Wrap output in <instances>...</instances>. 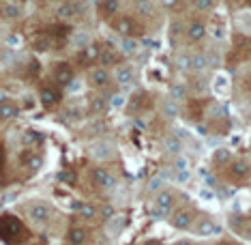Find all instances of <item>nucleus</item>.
I'll use <instances>...</instances> for the list:
<instances>
[{
  "instance_id": "nucleus-29",
  "label": "nucleus",
  "mask_w": 251,
  "mask_h": 245,
  "mask_svg": "<svg viewBox=\"0 0 251 245\" xmlns=\"http://www.w3.org/2000/svg\"><path fill=\"white\" fill-rule=\"evenodd\" d=\"M121 50H123V54H127V56L138 54V52H140V41H138L135 37H125Z\"/></svg>"
},
{
  "instance_id": "nucleus-6",
  "label": "nucleus",
  "mask_w": 251,
  "mask_h": 245,
  "mask_svg": "<svg viewBox=\"0 0 251 245\" xmlns=\"http://www.w3.org/2000/svg\"><path fill=\"white\" fill-rule=\"evenodd\" d=\"M196 218L198 215H196V211H193V207H182V209H176L172 213L170 224H172L174 230H191Z\"/></svg>"
},
{
  "instance_id": "nucleus-18",
  "label": "nucleus",
  "mask_w": 251,
  "mask_h": 245,
  "mask_svg": "<svg viewBox=\"0 0 251 245\" xmlns=\"http://www.w3.org/2000/svg\"><path fill=\"white\" fill-rule=\"evenodd\" d=\"M67 243L69 245H86L88 243V230L84 226H71L67 230Z\"/></svg>"
},
{
  "instance_id": "nucleus-11",
  "label": "nucleus",
  "mask_w": 251,
  "mask_h": 245,
  "mask_svg": "<svg viewBox=\"0 0 251 245\" xmlns=\"http://www.w3.org/2000/svg\"><path fill=\"white\" fill-rule=\"evenodd\" d=\"M88 155L97 162H110V159L116 157V146L107 140H99L88 149Z\"/></svg>"
},
{
  "instance_id": "nucleus-41",
  "label": "nucleus",
  "mask_w": 251,
  "mask_h": 245,
  "mask_svg": "<svg viewBox=\"0 0 251 245\" xmlns=\"http://www.w3.org/2000/svg\"><path fill=\"white\" fill-rule=\"evenodd\" d=\"M174 168H176V170H189V162H187V159L182 157V155H178V157H176Z\"/></svg>"
},
{
  "instance_id": "nucleus-43",
  "label": "nucleus",
  "mask_w": 251,
  "mask_h": 245,
  "mask_svg": "<svg viewBox=\"0 0 251 245\" xmlns=\"http://www.w3.org/2000/svg\"><path fill=\"white\" fill-rule=\"evenodd\" d=\"M174 245H196V241H193V239L182 237V239H178V241H174Z\"/></svg>"
},
{
  "instance_id": "nucleus-26",
  "label": "nucleus",
  "mask_w": 251,
  "mask_h": 245,
  "mask_svg": "<svg viewBox=\"0 0 251 245\" xmlns=\"http://www.w3.org/2000/svg\"><path fill=\"white\" fill-rule=\"evenodd\" d=\"M163 151L170 153V155H180V151H182V140H178L176 136H165V140H163Z\"/></svg>"
},
{
  "instance_id": "nucleus-19",
  "label": "nucleus",
  "mask_w": 251,
  "mask_h": 245,
  "mask_svg": "<svg viewBox=\"0 0 251 245\" xmlns=\"http://www.w3.org/2000/svg\"><path fill=\"white\" fill-rule=\"evenodd\" d=\"M210 69V58L206 52H196L193 54V60H191V73L196 76H204Z\"/></svg>"
},
{
  "instance_id": "nucleus-44",
  "label": "nucleus",
  "mask_w": 251,
  "mask_h": 245,
  "mask_svg": "<svg viewBox=\"0 0 251 245\" xmlns=\"http://www.w3.org/2000/svg\"><path fill=\"white\" fill-rule=\"evenodd\" d=\"M249 123H251V114H249Z\"/></svg>"
},
{
  "instance_id": "nucleus-8",
  "label": "nucleus",
  "mask_w": 251,
  "mask_h": 245,
  "mask_svg": "<svg viewBox=\"0 0 251 245\" xmlns=\"http://www.w3.org/2000/svg\"><path fill=\"white\" fill-rule=\"evenodd\" d=\"M206 35H208V28H206V22H202V20H191L189 24L182 28V37H185V41H189V43L204 41Z\"/></svg>"
},
{
  "instance_id": "nucleus-4",
  "label": "nucleus",
  "mask_w": 251,
  "mask_h": 245,
  "mask_svg": "<svg viewBox=\"0 0 251 245\" xmlns=\"http://www.w3.org/2000/svg\"><path fill=\"white\" fill-rule=\"evenodd\" d=\"M52 213H54V209L50 207L48 202H43V200H32V202L26 204L28 219L35 221V224H45V221L52 218Z\"/></svg>"
},
{
  "instance_id": "nucleus-36",
  "label": "nucleus",
  "mask_w": 251,
  "mask_h": 245,
  "mask_svg": "<svg viewBox=\"0 0 251 245\" xmlns=\"http://www.w3.org/2000/svg\"><path fill=\"white\" fill-rule=\"evenodd\" d=\"M157 2H159V7L165 11H174L180 7V0H157Z\"/></svg>"
},
{
  "instance_id": "nucleus-45",
  "label": "nucleus",
  "mask_w": 251,
  "mask_h": 245,
  "mask_svg": "<svg viewBox=\"0 0 251 245\" xmlns=\"http://www.w3.org/2000/svg\"><path fill=\"white\" fill-rule=\"evenodd\" d=\"M249 2H251V0H249Z\"/></svg>"
},
{
  "instance_id": "nucleus-15",
  "label": "nucleus",
  "mask_w": 251,
  "mask_h": 245,
  "mask_svg": "<svg viewBox=\"0 0 251 245\" xmlns=\"http://www.w3.org/2000/svg\"><path fill=\"white\" fill-rule=\"evenodd\" d=\"M20 101L15 99H9L7 95H2V101H0V121L2 123H9V121H15L20 116Z\"/></svg>"
},
{
  "instance_id": "nucleus-34",
  "label": "nucleus",
  "mask_w": 251,
  "mask_h": 245,
  "mask_svg": "<svg viewBox=\"0 0 251 245\" xmlns=\"http://www.w3.org/2000/svg\"><path fill=\"white\" fill-rule=\"evenodd\" d=\"M39 142H41V136L37 132H26L24 134V146L26 149H32V146H37Z\"/></svg>"
},
{
  "instance_id": "nucleus-37",
  "label": "nucleus",
  "mask_w": 251,
  "mask_h": 245,
  "mask_svg": "<svg viewBox=\"0 0 251 245\" xmlns=\"http://www.w3.org/2000/svg\"><path fill=\"white\" fill-rule=\"evenodd\" d=\"M99 215L107 221V219H112L116 213H114V207H112V204H103V207H99Z\"/></svg>"
},
{
  "instance_id": "nucleus-35",
  "label": "nucleus",
  "mask_w": 251,
  "mask_h": 245,
  "mask_svg": "<svg viewBox=\"0 0 251 245\" xmlns=\"http://www.w3.org/2000/svg\"><path fill=\"white\" fill-rule=\"evenodd\" d=\"M161 190H163V176L161 174H155L151 181H148V191H151V193L155 191L157 193V191H161Z\"/></svg>"
},
{
  "instance_id": "nucleus-9",
  "label": "nucleus",
  "mask_w": 251,
  "mask_h": 245,
  "mask_svg": "<svg viewBox=\"0 0 251 245\" xmlns=\"http://www.w3.org/2000/svg\"><path fill=\"white\" fill-rule=\"evenodd\" d=\"M101 45L99 43H90V45H86V48H82V50H77V65L79 67H95V62H99V58H101Z\"/></svg>"
},
{
  "instance_id": "nucleus-32",
  "label": "nucleus",
  "mask_w": 251,
  "mask_h": 245,
  "mask_svg": "<svg viewBox=\"0 0 251 245\" xmlns=\"http://www.w3.org/2000/svg\"><path fill=\"white\" fill-rule=\"evenodd\" d=\"M193 9L200 11V13H210V11L217 9V0H191Z\"/></svg>"
},
{
  "instance_id": "nucleus-24",
  "label": "nucleus",
  "mask_w": 251,
  "mask_h": 245,
  "mask_svg": "<svg viewBox=\"0 0 251 245\" xmlns=\"http://www.w3.org/2000/svg\"><path fill=\"white\" fill-rule=\"evenodd\" d=\"M133 11L140 18H151L155 11V0H133Z\"/></svg>"
},
{
  "instance_id": "nucleus-16",
  "label": "nucleus",
  "mask_w": 251,
  "mask_h": 245,
  "mask_svg": "<svg viewBox=\"0 0 251 245\" xmlns=\"http://www.w3.org/2000/svg\"><path fill=\"white\" fill-rule=\"evenodd\" d=\"M22 18V2L20 0H4L2 2V20L15 22Z\"/></svg>"
},
{
  "instance_id": "nucleus-31",
  "label": "nucleus",
  "mask_w": 251,
  "mask_h": 245,
  "mask_svg": "<svg viewBox=\"0 0 251 245\" xmlns=\"http://www.w3.org/2000/svg\"><path fill=\"white\" fill-rule=\"evenodd\" d=\"M187 95H189V88H187V84H172V86H170V97L176 99V101L187 99Z\"/></svg>"
},
{
  "instance_id": "nucleus-25",
  "label": "nucleus",
  "mask_w": 251,
  "mask_h": 245,
  "mask_svg": "<svg viewBox=\"0 0 251 245\" xmlns=\"http://www.w3.org/2000/svg\"><path fill=\"white\" fill-rule=\"evenodd\" d=\"M77 215L86 221H93V219H97V215H99V207H95V204H90V202H82L77 207Z\"/></svg>"
},
{
  "instance_id": "nucleus-5",
  "label": "nucleus",
  "mask_w": 251,
  "mask_h": 245,
  "mask_svg": "<svg viewBox=\"0 0 251 245\" xmlns=\"http://www.w3.org/2000/svg\"><path fill=\"white\" fill-rule=\"evenodd\" d=\"M52 78L56 82V86L60 88H69L73 82H75V69L69 65V62L60 60L54 65V71H52Z\"/></svg>"
},
{
  "instance_id": "nucleus-39",
  "label": "nucleus",
  "mask_w": 251,
  "mask_h": 245,
  "mask_svg": "<svg viewBox=\"0 0 251 245\" xmlns=\"http://www.w3.org/2000/svg\"><path fill=\"white\" fill-rule=\"evenodd\" d=\"M189 179H191L189 170H176V181H178V183H187Z\"/></svg>"
},
{
  "instance_id": "nucleus-21",
  "label": "nucleus",
  "mask_w": 251,
  "mask_h": 245,
  "mask_svg": "<svg viewBox=\"0 0 251 245\" xmlns=\"http://www.w3.org/2000/svg\"><path fill=\"white\" fill-rule=\"evenodd\" d=\"M56 15H58V20H75L79 15V11L75 7V2H69V0H65V2L58 4V9H56Z\"/></svg>"
},
{
  "instance_id": "nucleus-22",
  "label": "nucleus",
  "mask_w": 251,
  "mask_h": 245,
  "mask_svg": "<svg viewBox=\"0 0 251 245\" xmlns=\"http://www.w3.org/2000/svg\"><path fill=\"white\" fill-rule=\"evenodd\" d=\"M191 60H193V54L189 52H180L174 56V69L178 73H191Z\"/></svg>"
},
{
  "instance_id": "nucleus-3",
  "label": "nucleus",
  "mask_w": 251,
  "mask_h": 245,
  "mask_svg": "<svg viewBox=\"0 0 251 245\" xmlns=\"http://www.w3.org/2000/svg\"><path fill=\"white\" fill-rule=\"evenodd\" d=\"M227 174L234 183H247L251 179V162L245 157H234L232 163L227 166Z\"/></svg>"
},
{
  "instance_id": "nucleus-30",
  "label": "nucleus",
  "mask_w": 251,
  "mask_h": 245,
  "mask_svg": "<svg viewBox=\"0 0 251 245\" xmlns=\"http://www.w3.org/2000/svg\"><path fill=\"white\" fill-rule=\"evenodd\" d=\"M93 43V39H90V32L88 30H77L75 35H73V45H75L77 50L86 48V45Z\"/></svg>"
},
{
  "instance_id": "nucleus-42",
  "label": "nucleus",
  "mask_w": 251,
  "mask_h": 245,
  "mask_svg": "<svg viewBox=\"0 0 251 245\" xmlns=\"http://www.w3.org/2000/svg\"><path fill=\"white\" fill-rule=\"evenodd\" d=\"M105 106H110V104H107V101H103V99H95V101H93V110H95V112L103 110Z\"/></svg>"
},
{
  "instance_id": "nucleus-17",
  "label": "nucleus",
  "mask_w": 251,
  "mask_h": 245,
  "mask_svg": "<svg viewBox=\"0 0 251 245\" xmlns=\"http://www.w3.org/2000/svg\"><path fill=\"white\" fill-rule=\"evenodd\" d=\"M39 99H41L43 108H54L60 104V93H58V88H54V86H43L39 90Z\"/></svg>"
},
{
  "instance_id": "nucleus-27",
  "label": "nucleus",
  "mask_w": 251,
  "mask_h": 245,
  "mask_svg": "<svg viewBox=\"0 0 251 245\" xmlns=\"http://www.w3.org/2000/svg\"><path fill=\"white\" fill-rule=\"evenodd\" d=\"M99 62H101V67H116L118 65V52L116 50H110V48H103L101 50V58H99Z\"/></svg>"
},
{
  "instance_id": "nucleus-13",
  "label": "nucleus",
  "mask_w": 251,
  "mask_h": 245,
  "mask_svg": "<svg viewBox=\"0 0 251 245\" xmlns=\"http://www.w3.org/2000/svg\"><path fill=\"white\" fill-rule=\"evenodd\" d=\"M191 232L196 237H210L217 232V224L210 215H198L196 221H193V226H191Z\"/></svg>"
},
{
  "instance_id": "nucleus-38",
  "label": "nucleus",
  "mask_w": 251,
  "mask_h": 245,
  "mask_svg": "<svg viewBox=\"0 0 251 245\" xmlns=\"http://www.w3.org/2000/svg\"><path fill=\"white\" fill-rule=\"evenodd\" d=\"M7 45H9V48H20V45H22V35H15V32H13V35H9L7 37Z\"/></svg>"
},
{
  "instance_id": "nucleus-23",
  "label": "nucleus",
  "mask_w": 251,
  "mask_h": 245,
  "mask_svg": "<svg viewBox=\"0 0 251 245\" xmlns=\"http://www.w3.org/2000/svg\"><path fill=\"white\" fill-rule=\"evenodd\" d=\"M125 226H127V219L123 218V215H114L112 219H107V226H105V232L110 237H118L121 232L125 230Z\"/></svg>"
},
{
  "instance_id": "nucleus-2",
  "label": "nucleus",
  "mask_w": 251,
  "mask_h": 245,
  "mask_svg": "<svg viewBox=\"0 0 251 245\" xmlns=\"http://www.w3.org/2000/svg\"><path fill=\"white\" fill-rule=\"evenodd\" d=\"M176 211V191L172 187H163L161 191L155 193V207L151 209L152 218H165V215Z\"/></svg>"
},
{
  "instance_id": "nucleus-1",
  "label": "nucleus",
  "mask_w": 251,
  "mask_h": 245,
  "mask_svg": "<svg viewBox=\"0 0 251 245\" xmlns=\"http://www.w3.org/2000/svg\"><path fill=\"white\" fill-rule=\"evenodd\" d=\"M0 237H2V243L7 245H20L28 239V230L15 215L2 213V218H0Z\"/></svg>"
},
{
  "instance_id": "nucleus-12",
  "label": "nucleus",
  "mask_w": 251,
  "mask_h": 245,
  "mask_svg": "<svg viewBox=\"0 0 251 245\" xmlns=\"http://www.w3.org/2000/svg\"><path fill=\"white\" fill-rule=\"evenodd\" d=\"M114 84L116 86H129L135 80V67L129 65V62H121V65L114 67Z\"/></svg>"
},
{
  "instance_id": "nucleus-20",
  "label": "nucleus",
  "mask_w": 251,
  "mask_h": 245,
  "mask_svg": "<svg viewBox=\"0 0 251 245\" xmlns=\"http://www.w3.org/2000/svg\"><path fill=\"white\" fill-rule=\"evenodd\" d=\"M161 114L165 118H170V121H174V118L180 116V101L172 99V97H165L161 101Z\"/></svg>"
},
{
  "instance_id": "nucleus-28",
  "label": "nucleus",
  "mask_w": 251,
  "mask_h": 245,
  "mask_svg": "<svg viewBox=\"0 0 251 245\" xmlns=\"http://www.w3.org/2000/svg\"><path fill=\"white\" fill-rule=\"evenodd\" d=\"M213 163L217 168H226V166H230L232 163V153L227 151V149H217L213 153Z\"/></svg>"
},
{
  "instance_id": "nucleus-40",
  "label": "nucleus",
  "mask_w": 251,
  "mask_h": 245,
  "mask_svg": "<svg viewBox=\"0 0 251 245\" xmlns=\"http://www.w3.org/2000/svg\"><path fill=\"white\" fill-rule=\"evenodd\" d=\"M107 104H110V108H123L125 106V97L123 95H114Z\"/></svg>"
},
{
  "instance_id": "nucleus-33",
  "label": "nucleus",
  "mask_w": 251,
  "mask_h": 245,
  "mask_svg": "<svg viewBox=\"0 0 251 245\" xmlns=\"http://www.w3.org/2000/svg\"><path fill=\"white\" fill-rule=\"evenodd\" d=\"M101 9L105 11V15H112V18H116L118 9H121V2H118V0H101Z\"/></svg>"
},
{
  "instance_id": "nucleus-14",
  "label": "nucleus",
  "mask_w": 251,
  "mask_h": 245,
  "mask_svg": "<svg viewBox=\"0 0 251 245\" xmlns=\"http://www.w3.org/2000/svg\"><path fill=\"white\" fill-rule=\"evenodd\" d=\"M112 28H114V32L123 39L133 37L135 22H133V18H129V15H116V18H112Z\"/></svg>"
},
{
  "instance_id": "nucleus-10",
  "label": "nucleus",
  "mask_w": 251,
  "mask_h": 245,
  "mask_svg": "<svg viewBox=\"0 0 251 245\" xmlns=\"http://www.w3.org/2000/svg\"><path fill=\"white\" fill-rule=\"evenodd\" d=\"M93 181L101 191H112L114 187H116V176H114L112 170L105 168V166H97L93 170Z\"/></svg>"
},
{
  "instance_id": "nucleus-7",
  "label": "nucleus",
  "mask_w": 251,
  "mask_h": 245,
  "mask_svg": "<svg viewBox=\"0 0 251 245\" xmlns=\"http://www.w3.org/2000/svg\"><path fill=\"white\" fill-rule=\"evenodd\" d=\"M88 82L93 88H107L110 84L114 82V76L107 67H101V65H95L88 69Z\"/></svg>"
}]
</instances>
